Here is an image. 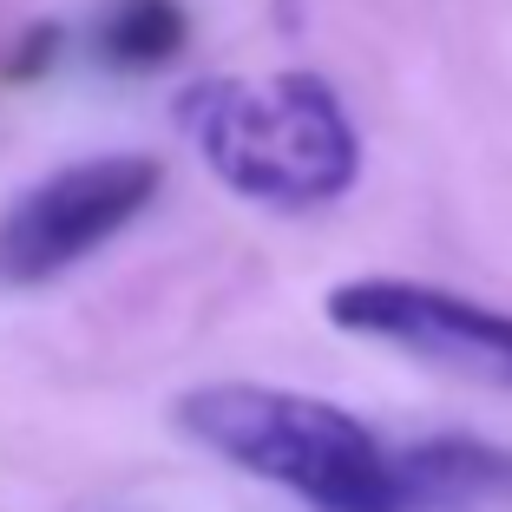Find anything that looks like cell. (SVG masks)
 Masks as SVG:
<instances>
[{"label": "cell", "instance_id": "1", "mask_svg": "<svg viewBox=\"0 0 512 512\" xmlns=\"http://www.w3.org/2000/svg\"><path fill=\"white\" fill-rule=\"evenodd\" d=\"M171 421L224 467L283 486L309 512H407L401 447L322 394L270 381H204L178 401Z\"/></svg>", "mask_w": 512, "mask_h": 512}, {"label": "cell", "instance_id": "2", "mask_svg": "<svg viewBox=\"0 0 512 512\" xmlns=\"http://www.w3.org/2000/svg\"><path fill=\"white\" fill-rule=\"evenodd\" d=\"M178 125L224 191L270 211H322L362 178L355 119L316 73L197 79L178 92Z\"/></svg>", "mask_w": 512, "mask_h": 512}, {"label": "cell", "instance_id": "3", "mask_svg": "<svg viewBox=\"0 0 512 512\" xmlns=\"http://www.w3.org/2000/svg\"><path fill=\"white\" fill-rule=\"evenodd\" d=\"M158 184L165 165L145 151H99L46 171L0 211V289H40L92 250H106L119 230L138 224Z\"/></svg>", "mask_w": 512, "mask_h": 512}, {"label": "cell", "instance_id": "4", "mask_svg": "<svg viewBox=\"0 0 512 512\" xmlns=\"http://www.w3.org/2000/svg\"><path fill=\"white\" fill-rule=\"evenodd\" d=\"M322 316L342 335L401 348L427 368H447L460 381L512 388V316L414 276H348L329 289Z\"/></svg>", "mask_w": 512, "mask_h": 512}, {"label": "cell", "instance_id": "5", "mask_svg": "<svg viewBox=\"0 0 512 512\" xmlns=\"http://www.w3.org/2000/svg\"><path fill=\"white\" fill-rule=\"evenodd\" d=\"M407 512H467L486 499H512V447L473 434H434L401 447Z\"/></svg>", "mask_w": 512, "mask_h": 512}, {"label": "cell", "instance_id": "6", "mask_svg": "<svg viewBox=\"0 0 512 512\" xmlns=\"http://www.w3.org/2000/svg\"><path fill=\"white\" fill-rule=\"evenodd\" d=\"M92 46L119 73H158L184 46V7L178 0H112L106 14H99Z\"/></svg>", "mask_w": 512, "mask_h": 512}, {"label": "cell", "instance_id": "7", "mask_svg": "<svg viewBox=\"0 0 512 512\" xmlns=\"http://www.w3.org/2000/svg\"><path fill=\"white\" fill-rule=\"evenodd\" d=\"M53 46H60V33H53V27H40V33H33V40L14 53V60H7V79H33L46 60H53Z\"/></svg>", "mask_w": 512, "mask_h": 512}]
</instances>
